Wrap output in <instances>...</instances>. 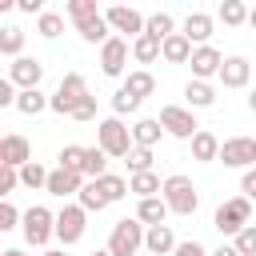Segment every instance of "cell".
I'll return each mask as SVG.
<instances>
[{"label": "cell", "mask_w": 256, "mask_h": 256, "mask_svg": "<svg viewBox=\"0 0 256 256\" xmlns=\"http://www.w3.org/2000/svg\"><path fill=\"white\" fill-rule=\"evenodd\" d=\"M96 148H104L108 160H128V152L136 148L132 128H128L120 116H104V120L96 124Z\"/></svg>", "instance_id": "6da1fadb"}, {"label": "cell", "mask_w": 256, "mask_h": 256, "mask_svg": "<svg viewBox=\"0 0 256 256\" xmlns=\"http://www.w3.org/2000/svg\"><path fill=\"white\" fill-rule=\"evenodd\" d=\"M168 204H164V196H148V200H140L136 204V220L144 224V228H156V224H164L168 220Z\"/></svg>", "instance_id": "7402d4cb"}, {"label": "cell", "mask_w": 256, "mask_h": 256, "mask_svg": "<svg viewBox=\"0 0 256 256\" xmlns=\"http://www.w3.org/2000/svg\"><path fill=\"white\" fill-rule=\"evenodd\" d=\"M96 188L104 192V200H108V204H116V200H124V196H128V180H124V176H116V172L100 176V180H96Z\"/></svg>", "instance_id": "4dcf8cb0"}, {"label": "cell", "mask_w": 256, "mask_h": 256, "mask_svg": "<svg viewBox=\"0 0 256 256\" xmlns=\"http://www.w3.org/2000/svg\"><path fill=\"white\" fill-rule=\"evenodd\" d=\"M172 256H212V252H208V248H204L200 240H180Z\"/></svg>", "instance_id": "ee69618b"}, {"label": "cell", "mask_w": 256, "mask_h": 256, "mask_svg": "<svg viewBox=\"0 0 256 256\" xmlns=\"http://www.w3.org/2000/svg\"><path fill=\"white\" fill-rule=\"evenodd\" d=\"M44 256H68V248H48Z\"/></svg>", "instance_id": "f907efd6"}, {"label": "cell", "mask_w": 256, "mask_h": 256, "mask_svg": "<svg viewBox=\"0 0 256 256\" xmlns=\"http://www.w3.org/2000/svg\"><path fill=\"white\" fill-rule=\"evenodd\" d=\"M144 224L136 220V216H124V220H116L112 224V236H108V252L112 256H136L140 248H144Z\"/></svg>", "instance_id": "277c9868"}, {"label": "cell", "mask_w": 256, "mask_h": 256, "mask_svg": "<svg viewBox=\"0 0 256 256\" xmlns=\"http://www.w3.org/2000/svg\"><path fill=\"white\" fill-rule=\"evenodd\" d=\"M164 204L176 212V216H192L196 208H200V192H196V184L184 176V172H172L168 180H164Z\"/></svg>", "instance_id": "3957f363"}, {"label": "cell", "mask_w": 256, "mask_h": 256, "mask_svg": "<svg viewBox=\"0 0 256 256\" xmlns=\"http://www.w3.org/2000/svg\"><path fill=\"white\" fill-rule=\"evenodd\" d=\"M160 48H164V40H156V36L144 32V36L132 40V60H136V64H156V60H160Z\"/></svg>", "instance_id": "484cf974"}, {"label": "cell", "mask_w": 256, "mask_h": 256, "mask_svg": "<svg viewBox=\"0 0 256 256\" xmlns=\"http://www.w3.org/2000/svg\"><path fill=\"white\" fill-rule=\"evenodd\" d=\"M184 100H188V108H212L216 104V88L208 80H188L184 84Z\"/></svg>", "instance_id": "cb8c5ba5"}, {"label": "cell", "mask_w": 256, "mask_h": 256, "mask_svg": "<svg viewBox=\"0 0 256 256\" xmlns=\"http://www.w3.org/2000/svg\"><path fill=\"white\" fill-rule=\"evenodd\" d=\"M76 204H80L84 212H104V208H108V200H104V192L96 188V180H88V184L80 188V196H76Z\"/></svg>", "instance_id": "d6a6232c"}, {"label": "cell", "mask_w": 256, "mask_h": 256, "mask_svg": "<svg viewBox=\"0 0 256 256\" xmlns=\"http://www.w3.org/2000/svg\"><path fill=\"white\" fill-rule=\"evenodd\" d=\"M76 32H80V40H88V44H100V48L112 40V28H108L104 12H96V16H88V20H76Z\"/></svg>", "instance_id": "d6986e66"}, {"label": "cell", "mask_w": 256, "mask_h": 256, "mask_svg": "<svg viewBox=\"0 0 256 256\" xmlns=\"http://www.w3.org/2000/svg\"><path fill=\"white\" fill-rule=\"evenodd\" d=\"M16 184H20V168H4V164H0V196H4V200L12 196Z\"/></svg>", "instance_id": "7bdbcfd3"}, {"label": "cell", "mask_w": 256, "mask_h": 256, "mask_svg": "<svg viewBox=\"0 0 256 256\" xmlns=\"http://www.w3.org/2000/svg\"><path fill=\"white\" fill-rule=\"evenodd\" d=\"M24 240H28V248H44L52 236H56V212H48L44 204H32L28 212H24Z\"/></svg>", "instance_id": "8992f818"}, {"label": "cell", "mask_w": 256, "mask_h": 256, "mask_svg": "<svg viewBox=\"0 0 256 256\" xmlns=\"http://www.w3.org/2000/svg\"><path fill=\"white\" fill-rule=\"evenodd\" d=\"M104 20H108V28L120 32L124 40H128V36L136 40V36H144V28H148V16H140V12L128 8V4H112V8L104 12Z\"/></svg>", "instance_id": "30bf717a"}, {"label": "cell", "mask_w": 256, "mask_h": 256, "mask_svg": "<svg viewBox=\"0 0 256 256\" xmlns=\"http://www.w3.org/2000/svg\"><path fill=\"white\" fill-rule=\"evenodd\" d=\"M84 232H88V212H84L80 204H64V208L56 212V240H60L64 248H72V244L84 240Z\"/></svg>", "instance_id": "52a82bcc"}, {"label": "cell", "mask_w": 256, "mask_h": 256, "mask_svg": "<svg viewBox=\"0 0 256 256\" xmlns=\"http://www.w3.org/2000/svg\"><path fill=\"white\" fill-rule=\"evenodd\" d=\"M20 184H24V188H32V192H36V188H48V168H44V164H36V160H32V164H24V168H20Z\"/></svg>", "instance_id": "e575fe53"}, {"label": "cell", "mask_w": 256, "mask_h": 256, "mask_svg": "<svg viewBox=\"0 0 256 256\" xmlns=\"http://www.w3.org/2000/svg\"><path fill=\"white\" fill-rule=\"evenodd\" d=\"M0 56H12V60L24 56V28H16V24L0 28Z\"/></svg>", "instance_id": "f1b7e54d"}, {"label": "cell", "mask_w": 256, "mask_h": 256, "mask_svg": "<svg viewBox=\"0 0 256 256\" xmlns=\"http://www.w3.org/2000/svg\"><path fill=\"white\" fill-rule=\"evenodd\" d=\"M176 232H172V224H156V228H148L144 232V248L152 252V256H172L176 252Z\"/></svg>", "instance_id": "e0dca14e"}, {"label": "cell", "mask_w": 256, "mask_h": 256, "mask_svg": "<svg viewBox=\"0 0 256 256\" xmlns=\"http://www.w3.org/2000/svg\"><path fill=\"white\" fill-rule=\"evenodd\" d=\"M192 80H212V76H220V68H224V56H220V48H212V44H204V48H196L192 52Z\"/></svg>", "instance_id": "9a60e30c"}, {"label": "cell", "mask_w": 256, "mask_h": 256, "mask_svg": "<svg viewBox=\"0 0 256 256\" xmlns=\"http://www.w3.org/2000/svg\"><path fill=\"white\" fill-rule=\"evenodd\" d=\"M248 24H252V28H256V8H252V12H248Z\"/></svg>", "instance_id": "f5cc1de1"}, {"label": "cell", "mask_w": 256, "mask_h": 256, "mask_svg": "<svg viewBox=\"0 0 256 256\" xmlns=\"http://www.w3.org/2000/svg\"><path fill=\"white\" fill-rule=\"evenodd\" d=\"M16 224H24V212H16L12 200H4V204H0V232H12Z\"/></svg>", "instance_id": "60d3db41"}, {"label": "cell", "mask_w": 256, "mask_h": 256, "mask_svg": "<svg viewBox=\"0 0 256 256\" xmlns=\"http://www.w3.org/2000/svg\"><path fill=\"white\" fill-rule=\"evenodd\" d=\"M56 160H60V168H72V172H80V168H84V148H80V144H64Z\"/></svg>", "instance_id": "f35d334b"}, {"label": "cell", "mask_w": 256, "mask_h": 256, "mask_svg": "<svg viewBox=\"0 0 256 256\" xmlns=\"http://www.w3.org/2000/svg\"><path fill=\"white\" fill-rule=\"evenodd\" d=\"M220 160L224 168H256V136H228L220 144Z\"/></svg>", "instance_id": "9c48e42d"}, {"label": "cell", "mask_w": 256, "mask_h": 256, "mask_svg": "<svg viewBox=\"0 0 256 256\" xmlns=\"http://www.w3.org/2000/svg\"><path fill=\"white\" fill-rule=\"evenodd\" d=\"M128 192L140 196V200H148V196H160L164 192V180L156 172H136V176H128Z\"/></svg>", "instance_id": "d4e9b609"}, {"label": "cell", "mask_w": 256, "mask_h": 256, "mask_svg": "<svg viewBox=\"0 0 256 256\" xmlns=\"http://www.w3.org/2000/svg\"><path fill=\"white\" fill-rule=\"evenodd\" d=\"M212 24H216V20H212L208 12H188V16H184V28H180V32H184V36H188V40H192L196 48H204V44L212 40Z\"/></svg>", "instance_id": "ac0fdd59"}, {"label": "cell", "mask_w": 256, "mask_h": 256, "mask_svg": "<svg viewBox=\"0 0 256 256\" xmlns=\"http://www.w3.org/2000/svg\"><path fill=\"white\" fill-rule=\"evenodd\" d=\"M128 172H152V148H132L128 152Z\"/></svg>", "instance_id": "ab89813d"}, {"label": "cell", "mask_w": 256, "mask_h": 256, "mask_svg": "<svg viewBox=\"0 0 256 256\" xmlns=\"http://www.w3.org/2000/svg\"><path fill=\"white\" fill-rule=\"evenodd\" d=\"M0 256H28V252H24V248H4Z\"/></svg>", "instance_id": "681fc988"}, {"label": "cell", "mask_w": 256, "mask_h": 256, "mask_svg": "<svg viewBox=\"0 0 256 256\" xmlns=\"http://www.w3.org/2000/svg\"><path fill=\"white\" fill-rule=\"evenodd\" d=\"M8 80L24 92V88H40V80H44V64L36 60V56H20V60H12L8 64Z\"/></svg>", "instance_id": "7c38bea8"}, {"label": "cell", "mask_w": 256, "mask_h": 256, "mask_svg": "<svg viewBox=\"0 0 256 256\" xmlns=\"http://www.w3.org/2000/svg\"><path fill=\"white\" fill-rule=\"evenodd\" d=\"M92 116H96V96H88V100L72 112V120H92Z\"/></svg>", "instance_id": "bcb514c9"}, {"label": "cell", "mask_w": 256, "mask_h": 256, "mask_svg": "<svg viewBox=\"0 0 256 256\" xmlns=\"http://www.w3.org/2000/svg\"><path fill=\"white\" fill-rule=\"evenodd\" d=\"M0 164H4V168H24V164H32V144H28L20 132H8V136L0 140Z\"/></svg>", "instance_id": "5bb4252c"}, {"label": "cell", "mask_w": 256, "mask_h": 256, "mask_svg": "<svg viewBox=\"0 0 256 256\" xmlns=\"http://www.w3.org/2000/svg\"><path fill=\"white\" fill-rule=\"evenodd\" d=\"M92 256H112V252H108V248H96V252H92Z\"/></svg>", "instance_id": "db71d44e"}, {"label": "cell", "mask_w": 256, "mask_h": 256, "mask_svg": "<svg viewBox=\"0 0 256 256\" xmlns=\"http://www.w3.org/2000/svg\"><path fill=\"white\" fill-rule=\"evenodd\" d=\"M92 92H88V84H84V76L80 72H64V80H60V88L52 92V112H60V116H72L84 100H88Z\"/></svg>", "instance_id": "5b68a950"}, {"label": "cell", "mask_w": 256, "mask_h": 256, "mask_svg": "<svg viewBox=\"0 0 256 256\" xmlns=\"http://www.w3.org/2000/svg\"><path fill=\"white\" fill-rule=\"evenodd\" d=\"M192 52H196V44H192L184 32H172V36L164 40V48H160V60H168V64H188Z\"/></svg>", "instance_id": "ffe728a7"}, {"label": "cell", "mask_w": 256, "mask_h": 256, "mask_svg": "<svg viewBox=\"0 0 256 256\" xmlns=\"http://www.w3.org/2000/svg\"><path fill=\"white\" fill-rule=\"evenodd\" d=\"M80 188H84V172H72V168H52L48 172V196H60V200H68V196H80Z\"/></svg>", "instance_id": "4fadbf2b"}, {"label": "cell", "mask_w": 256, "mask_h": 256, "mask_svg": "<svg viewBox=\"0 0 256 256\" xmlns=\"http://www.w3.org/2000/svg\"><path fill=\"white\" fill-rule=\"evenodd\" d=\"M248 76H252V64L248 56H224V68H220V84L224 88H248Z\"/></svg>", "instance_id": "2e32d148"}, {"label": "cell", "mask_w": 256, "mask_h": 256, "mask_svg": "<svg viewBox=\"0 0 256 256\" xmlns=\"http://www.w3.org/2000/svg\"><path fill=\"white\" fill-rule=\"evenodd\" d=\"M88 180H100L108 176V152L104 148H84V168H80Z\"/></svg>", "instance_id": "f546056e"}, {"label": "cell", "mask_w": 256, "mask_h": 256, "mask_svg": "<svg viewBox=\"0 0 256 256\" xmlns=\"http://www.w3.org/2000/svg\"><path fill=\"white\" fill-rule=\"evenodd\" d=\"M36 32H40L44 40H56V36L64 32V16H60V12H44V16L36 20Z\"/></svg>", "instance_id": "8d00e7d4"}, {"label": "cell", "mask_w": 256, "mask_h": 256, "mask_svg": "<svg viewBox=\"0 0 256 256\" xmlns=\"http://www.w3.org/2000/svg\"><path fill=\"white\" fill-rule=\"evenodd\" d=\"M64 12H68V20L76 24V20H88V16H96L100 8H96V0H68V4H64Z\"/></svg>", "instance_id": "74e56055"}, {"label": "cell", "mask_w": 256, "mask_h": 256, "mask_svg": "<svg viewBox=\"0 0 256 256\" xmlns=\"http://www.w3.org/2000/svg\"><path fill=\"white\" fill-rule=\"evenodd\" d=\"M248 12H252V8H244L240 0H224V4L216 8V16H220L228 28H240V24H248Z\"/></svg>", "instance_id": "1f68e13d"}, {"label": "cell", "mask_w": 256, "mask_h": 256, "mask_svg": "<svg viewBox=\"0 0 256 256\" xmlns=\"http://www.w3.org/2000/svg\"><path fill=\"white\" fill-rule=\"evenodd\" d=\"M232 244H236V252H240V256H256V224H248Z\"/></svg>", "instance_id": "b9f144b4"}, {"label": "cell", "mask_w": 256, "mask_h": 256, "mask_svg": "<svg viewBox=\"0 0 256 256\" xmlns=\"http://www.w3.org/2000/svg\"><path fill=\"white\" fill-rule=\"evenodd\" d=\"M140 104H144V100H136V96H132V92L124 88V84H120V88L112 92V116H128V112H136Z\"/></svg>", "instance_id": "d590c367"}, {"label": "cell", "mask_w": 256, "mask_h": 256, "mask_svg": "<svg viewBox=\"0 0 256 256\" xmlns=\"http://www.w3.org/2000/svg\"><path fill=\"white\" fill-rule=\"evenodd\" d=\"M248 108H252V112H256V88H252V92H248Z\"/></svg>", "instance_id": "816d5d0a"}, {"label": "cell", "mask_w": 256, "mask_h": 256, "mask_svg": "<svg viewBox=\"0 0 256 256\" xmlns=\"http://www.w3.org/2000/svg\"><path fill=\"white\" fill-rule=\"evenodd\" d=\"M160 136H164V124L152 120V116H144V120L132 124V140H136V148H156Z\"/></svg>", "instance_id": "603a6c76"}, {"label": "cell", "mask_w": 256, "mask_h": 256, "mask_svg": "<svg viewBox=\"0 0 256 256\" xmlns=\"http://www.w3.org/2000/svg\"><path fill=\"white\" fill-rule=\"evenodd\" d=\"M48 104H52V96H44L40 88H24V92L16 96V112H20V116H40Z\"/></svg>", "instance_id": "83f0119b"}, {"label": "cell", "mask_w": 256, "mask_h": 256, "mask_svg": "<svg viewBox=\"0 0 256 256\" xmlns=\"http://www.w3.org/2000/svg\"><path fill=\"white\" fill-rule=\"evenodd\" d=\"M240 192H244L248 200H256V168H248V172H244V180H240Z\"/></svg>", "instance_id": "7dc6e473"}, {"label": "cell", "mask_w": 256, "mask_h": 256, "mask_svg": "<svg viewBox=\"0 0 256 256\" xmlns=\"http://www.w3.org/2000/svg\"><path fill=\"white\" fill-rule=\"evenodd\" d=\"M124 88H128L136 100H148V96L156 92V76H152L148 68H136V72H128V76H124Z\"/></svg>", "instance_id": "4316f807"}, {"label": "cell", "mask_w": 256, "mask_h": 256, "mask_svg": "<svg viewBox=\"0 0 256 256\" xmlns=\"http://www.w3.org/2000/svg\"><path fill=\"white\" fill-rule=\"evenodd\" d=\"M220 136L216 132H208V128H200L196 136H192V160H200V164H212V160H220Z\"/></svg>", "instance_id": "44dd1931"}, {"label": "cell", "mask_w": 256, "mask_h": 256, "mask_svg": "<svg viewBox=\"0 0 256 256\" xmlns=\"http://www.w3.org/2000/svg\"><path fill=\"white\" fill-rule=\"evenodd\" d=\"M212 256H240V252H236V244H220Z\"/></svg>", "instance_id": "c3c4849f"}, {"label": "cell", "mask_w": 256, "mask_h": 256, "mask_svg": "<svg viewBox=\"0 0 256 256\" xmlns=\"http://www.w3.org/2000/svg\"><path fill=\"white\" fill-rule=\"evenodd\" d=\"M16 8H20V12H28V16H36V20L44 16V0H16Z\"/></svg>", "instance_id": "f6af8a7d"}, {"label": "cell", "mask_w": 256, "mask_h": 256, "mask_svg": "<svg viewBox=\"0 0 256 256\" xmlns=\"http://www.w3.org/2000/svg\"><path fill=\"white\" fill-rule=\"evenodd\" d=\"M248 224H252V200H248V196L224 200V204L216 208V216H212V228H216L220 236H232V240H236Z\"/></svg>", "instance_id": "7a4b0ae2"}, {"label": "cell", "mask_w": 256, "mask_h": 256, "mask_svg": "<svg viewBox=\"0 0 256 256\" xmlns=\"http://www.w3.org/2000/svg\"><path fill=\"white\" fill-rule=\"evenodd\" d=\"M160 124H164V132L176 136V140H192V136L200 132L192 108H184V104H164V108H160Z\"/></svg>", "instance_id": "ba28073f"}, {"label": "cell", "mask_w": 256, "mask_h": 256, "mask_svg": "<svg viewBox=\"0 0 256 256\" xmlns=\"http://www.w3.org/2000/svg\"><path fill=\"white\" fill-rule=\"evenodd\" d=\"M128 40L124 36H112L104 48H100V72L104 76H124V68H128Z\"/></svg>", "instance_id": "8fae6325"}, {"label": "cell", "mask_w": 256, "mask_h": 256, "mask_svg": "<svg viewBox=\"0 0 256 256\" xmlns=\"http://www.w3.org/2000/svg\"><path fill=\"white\" fill-rule=\"evenodd\" d=\"M148 36H156V40H168L172 32H176V20L168 16V12H152L148 16V28H144Z\"/></svg>", "instance_id": "836d02e7"}]
</instances>
